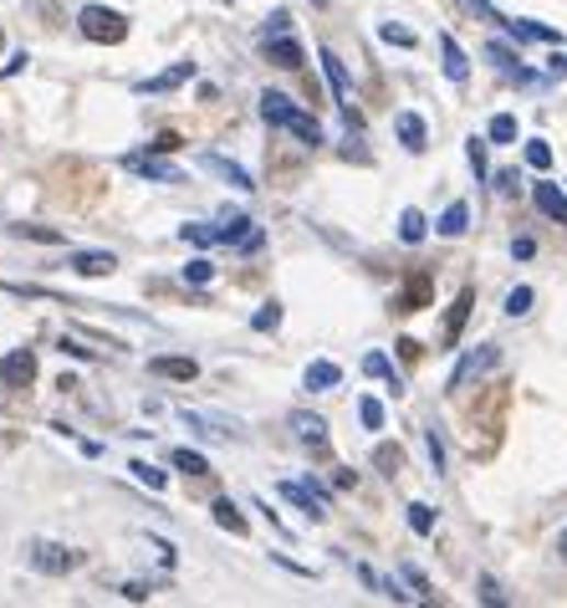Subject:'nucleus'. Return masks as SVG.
<instances>
[{"label":"nucleus","mask_w":567,"mask_h":608,"mask_svg":"<svg viewBox=\"0 0 567 608\" xmlns=\"http://www.w3.org/2000/svg\"><path fill=\"white\" fill-rule=\"evenodd\" d=\"M190 246H240V251H256L261 246V225L251 221V215H230V221H215V225H200V221H190L180 230Z\"/></svg>","instance_id":"f257e3e1"},{"label":"nucleus","mask_w":567,"mask_h":608,"mask_svg":"<svg viewBox=\"0 0 567 608\" xmlns=\"http://www.w3.org/2000/svg\"><path fill=\"white\" fill-rule=\"evenodd\" d=\"M261 119L276 123V128H286V134H297L307 149H317V144H322V123H317L313 113H302L286 92H271V88L261 92Z\"/></svg>","instance_id":"f03ea898"},{"label":"nucleus","mask_w":567,"mask_h":608,"mask_svg":"<svg viewBox=\"0 0 567 608\" xmlns=\"http://www.w3.org/2000/svg\"><path fill=\"white\" fill-rule=\"evenodd\" d=\"M77 31H82L88 42H98V46H118L123 36H128V21H123L118 11H107V5H82Z\"/></svg>","instance_id":"7ed1b4c3"},{"label":"nucleus","mask_w":567,"mask_h":608,"mask_svg":"<svg viewBox=\"0 0 567 608\" xmlns=\"http://www.w3.org/2000/svg\"><path fill=\"white\" fill-rule=\"evenodd\" d=\"M26 563L36 567V573H46V578H61V573L82 567V552H77V548H61V542H31V548H26Z\"/></svg>","instance_id":"20e7f679"},{"label":"nucleus","mask_w":567,"mask_h":608,"mask_svg":"<svg viewBox=\"0 0 567 608\" xmlns=\"http://www.w3.org/2000/svg\"><path fill=\"white\" fill-rule=\"evenodd\" d=\"M317 61H322V72H328L332 92H338V108H343V119L353 123V128H363L359 108H353V82H348V67L338 61V52H332V46H322V52H317Z\"/></svg>","instance_id":"39448f33"},{"label":"nucleus","mask_w":567,"mask_h":608,"mask_svg":"<svg viewBox=\"0 0 567 608\" xmlns=\"http://www.w3.org/2000/svg\"><path fill=\"white\" fill-rule=\"evenodd\" d=\"M496 363H501V348H496V342H480V348H470V353L461 358V363H455V373H450V394H455V389H465L470 384V379H480V373H491Z\"/></svg>","instance_id":"423d86ee"},{"label":"nucleus","mask_w":567,"mask_h":608,"mask_svg":"<svg viewBox=\"0 0 567 608\" xmlns=\"http://www.w3.org/2000/svg\"><path fill=\"white\" fill-rule=\"evenodd\" d=\"M276 491H282L292 506H302V511H307L313 521L328 517V491H322V486H307V481H282Z\"/></svg>","instance_id":"0eeeda50"},{"label":"nucleus","mask_w":567,"mask_h":608,"mask_svg":"<svg viewBox=\"0 0 567 608\" xmlns=\"http://www.w3.org/2000/svg\"><path fill=\"white\" fill-rule=\"evenodd\" d=\"M31 379H36V353L31 348H15V353L0 358V384L5 389H31Z\"/></svg>","instance_id":"6e6552de"},{"label":"nucleus","mask_w":567,"mask_h":608,"mask_svg":"<svg viewBox=\"0 0 567 608\" xmlns=\"http://www.w3.org/2000/svg\"><path fill=\"white\" fill-rule=\"evenodd\" d=\"M430 297H434V277L430 271H415L404 282V292L394 297V312H419V307H430Z\"/></svg>","instance_id":"1a4fd4ad"},{"label":"nucleus","mask_w":567,"mask_h":608,"mask_svg":"<svg viewBox=\"0 0 567 608\" xmlns=\"http://www.w3.org/2000/svg\"><path fill=\"white\" fill-rule=\"evenodd\" d=\"M128 169H134L138 179H159V184H180V169L174 164H165V159H154V154H128Z\"/></svg>","instance_id":"9d476101"},{"label":"nucleus","mask_w":567,"mask_h":608,"mask_svg":"<svg viewBox=\"0 0 567 608\" xmlns=\"http://www.w3.org/2000/svg\"><path fill=\"white\" fill-rule=\"evenodd\" d=\"M209 169V174H220L225 184H230V190H240V194H251L256 184H251V174H246V169H240V164H230L225 159V154H205V159H200Z\"/></svg>","instance_id":"9b49d317"},{"label":"nucleus","mask_w":567,"mask_h":608,"mask_svg":"<svg viewBox=\"0 0 567 608\" xmlns=\"http://www.w3.org/2000/svg\"><path fill=\"white\" fill-rule=\"evenodd\" d=\"M470 307H476V292H470V286H465L461 297H455V307L445 312V348H455V342H461L465 323H470Z\"/></svg>","instance_id":"f8f14e48"},{"label":"nucleus","mask_w":567,"mask_h":608,"mask_svg":"<svg viewBox=\"0 0 567 608\" xmlns=\"http://www.w3.org/2000/svg\"><path fill=\"white\" fill-rule=\"evenodd\" d=\"M67 267L82 271V277H107V271H118V256L113 251H72Z\"/></svg>","instance_id":"ddd939ff"},{"label":"nucleus","mask_w":567,"mask_h":608,"mask_svg":"<svg viewBox=\"0 0 567 608\" xmlns=\"http://www.w3.org/2000/svg\"><path fill=\"white\" fill-rule=\"evenodd\" d=\"M302 384L313 389V394H328V389L343 384V369L338 363H328V358H317V363H307V373H302Z\"/></svg>","instance_id":"4468645a"},{"label":"nucleus","mask_w":567,"mask_h":608,"mask_svg":"<svg viewBox=\"0 0 567 608\" xmlns=\"http://www.w3.org/2000/svg\"><path fill=\"white\" fill-rule=\"evenodd\" d=\"M267 61H271V67L297 72V67H302V46L292 42V36H267Z\"/></svg>","instance_id":"2eb2a0df"},{"label":"nucleus","mask_w":567,"mask_h":608,"mask_svg":"<svg viewBox=\"0 0 567 608\" xmlns=\"http://www.w3.org/2000/svg\"><path fill=\"white\" fill-rule=\"evenodd\" d=\"M292 430H297L302 446H313V450L328 446V425H322L317 415H307V409H297V415H292Z\"/></svg>","instance_id":"dca6fc26"},{"label":"nucleus","mask_w":567,"mask_h":608,"mask_svg":"<svg viewBox=\"0 0 567 608\" xmlns=\"http://www.w3.org/2000/svg\"><path fill=\"white\" fill-rule=\"evenodd\" d=\"M532 200H537V210L547 215V221L567 225V194L557 190V184H537V190H532Z\"/></svg>","instance_id":"f3484780"},{"label":"nucleus","mask_w":567,"mask_h":608,"mask_svg":"<svg viewBox=\"0 0 567 608\" xmlns=\"http://www.w3.org/2000/svg\"><path fill=\"white\" fill-rule=\"evenodd\" d=\"M394 128H399V144L409 154H419V149H424V138H430V128H424V119H419V113H399V119H394Z\"/></svg>","instance_id":"a211bd4d"},{"label":"nucleus","mask_w":567,"mask_h":608,"mask_svg":"<svg viewBox=\"0 0 567 608\" xmlns=\"http://www.w3.org/2000/svg\"><path fill=\"white\" fill-rule=\"evenodd\" d=\"M440 57H445V77L450 82H465V77H470V61H465V52L461 46H455V36H440Z\"/></svg>","instance_id":"6ab92c4d"},{"label":"nucleus","mask_w":567,"mask_h":608,"mask_svg":"<svg viewBox=\"0 0 567 608\" xmlns=\"http://www.w3.org/2000/svg\"><path fill=\"white\" fill-rule=\"evenodd\" d=\"M194 77V61H174L169 72L149 77V82H138V92H169V88H180V82H190Z\"/></svg>","instance_id":"aec40b11"},{"label":"nucleus","mask_w":567,"mask_h":608,"mask_svg":"<svg viewBox=\"0 0 567 608\" xmlns=\"http://www.w3.org/2000/svg\"><path fill=\"white\" fill-rule=\"evenodd\" d=\"M149 369L159 373V379H180V384H190L194 373H200V363H194V358H154Z\"/></svg>","instance_id":"412c9836"},{"label":"nucleus","mask_w":567,"mask_h":608,"mask_svg":"<svg viewBox=\"0 0 567 608\" xmlns=\"http://www.w3.org/2000/svg\"><path fill=\"white\" fill-rule=\"evenodd\" d=\"M465 225H470V210H465L461 200H455V205H450L445 215H440V225H434V230H440V236H450V240H455V236H465Z\"/></svg>","instance_id":"4be33fe9"},{"label":"nucleus","mask_w":567,"mask_h":608,"mask_svg":"<svg viewBox=\"0 0 567 608\" xmlns=\"http://www.w3.org/2000/svg\"><path fill=\"white\" fill-rule=\"evenodd\" d=\"M363 373H374V379H384L394 394H404V389H399V373H394V363H388L384 353H368V358H363Z\"/></svg>","instance_id":"5701e85b"},{"label":"nucleus","mask_w":567,"mask_h":608,"mask_svg":"<svg viewBox=\"0 0 567 608\" xmlns=\"http://www.w3.org/2000/svg\"><path fill=\"white\" fill-rule=\"evenodd\" d=\"M215 521H220L225 532L246 537V517H240V511H236V502H230V496H220V502H215Z\"/></svg>","instance_id":"b1692460"},{"label":"nucleus","mask_w":567,"mask_h":608,"mask_svg":"<svg viewBox=\"0 0 567 608\" xmlns=\"http://www.w3.org/2000/svg\"><path fill=\"white\" fill-rule=\"evenodd\" d=\"M424 230H430V225H424V215H419V210H404V215H399V240L419 246V240H424Z\"/></svg>","instance_id":"393cba45"},{"label":"nucleus","mask_w":567,"mask_h":608,"mask_svg":"<svg viewBox=\"0 0 567 608\" xmlns=\"http://www.w3.org/2000/svg\"><path fill=\"white\" fill-rule=\"evenodd\" d=\"M374 465H378L384 475H399V471H404V450H399V446H378V450H374Z\"/></svg>","instance_id":"a878e982"},{"label":"nucleus","mask_w":567,"mask_h":608,"mask_svg":"<svg viewBox=\"0 0 567 608\" xmlns=\"http://www.w3.org/2000/svg\"><path fill=\"white\" fill-rule=\"evenodd\" d=\"M174 471H184V475H209V460L194 455V450H174Z\"/></svg>","instance_id":"bb28decb"},{"label":"nucleus","mask_w":567,"mask_h":608,"mask_svg":"<svg viewBox=\"0 0 567 608\" xmlns=\"http://www.w3.org/2000/svg\"><path fill=\"white\" fill-rule=\"evenodd\" d=\"M409 527H415L419 537H430L434 532V506H424V502L409 506Z\"/></svg>","instance_id":"cd10ccee"},{"label":"nucleus","mask_w":567,"mask_h":608,"mask_svg":"<svg viewBox=\"0 0 567 608\" xmlns=\"http://www.w3.org/2000/svg\"><path fill=\"white\" fill-rule=\"evenodd\" d=\"M461 11H470V15H480V21H496V26H507V15L496 11L491 0H461Z\"/></svg>","instance_id":"c85d7f7f"},{"label":"nucleus","mask_w":567,"mask_h":608,"mask_svg":"<svg viewBox=\"0 0 567 608\" xmlns=\"http://www.w3.org/2000/svg\"><path fill=\"white\" fill-rule=\"evenodd\" d=\"M517 138V119L511 113H496L491 119V144H511Z\"/></svg>","instance_id":"c756f323"},{"label":"nucleus","mask_w":567,"mask_h":608,"mask_svg":"<svg viewBox=\"0 0 567 608\" xmlns=\"http://www.w3.org/2000/svg\"><path fill=\"white\" fill-rule=\"evenodd\" d=\"M486 57H491L496 67H501V72H522V67H517V52H511V46H501V42L486 46Z\"/></svg>","instance_id":"7c9ffc66"},{"label":"nucleus","mask_w":567,"mask_h":608,"mask_svg":"<svg viewBox=\"0 0 567 608\" xmlns=\"http://www.w3.org/2000/svg\"><path fill=\"white\" fill-rule=\"evenodd\" d=\"M128 471H134V475H138V481H144V486H149V491H165V471H154L149 460H134Z\"/></svg>","instance_id":"2f4dec72"},{"label":"nucleus","mask_w":567,"mask_h":608,"mask_svg":"<svg viewBox=\"0 0 567 608\" xmlns=\"http://www.w3.org/2000/svg\"><path fill=\"white\" fill-rule=\"evenodd\" d=\"M251 327H256V333H271V327H282V307H276V302H267V307L251 317Z\"/></svg>","instance_id":"473e14b6"},{"label":"nucleus","mask_w":567,"mask_h":608,"mask_svg":"<svg viewBox=\"0 0 567 608\" xmlns=\"http://www.w3.org/2000/svg\"><path fill=\"white\" fill-rule=\"evenodd\" d=\"M507 312H511V317H526V312H532V286H511Z\"/></svg>","instance_id":"72a5a7b5"},{"label":"nucleus","mask_w":567,"mask_h":608,"mask_svg":"<svg viewBox=\"0 0 567 608\" xmlns=\"http://www.w3.org/2000/svg\"><path fill=\"white\" fill-rule=\"evenodd\" d=\"M359 419L368 425V430H384V404H378V399H359Z\"/></svg>","instance_id":"f704fd0d"},{"label":"nucleus","mask_w":567,"mask_h":608,"mask_svg":"<svg viewBox=\"0 0 567 608\" xmlns=\"http://www.w3.org/2000/svg\"><path fill=\"white\" fill-rule=\"evenodd\" d=\"M526 164H532V169H553V149H547L542 138H532V144H526Z\"/></svg>","instance_id":"c9c22d12"},{"label":"nucleus","mask_w":567,"mask_h":608,"mask_svg":"<svg viewBox=\"0 0 567 608\" xmlns=\"http://www.w3.org/2000/svg\"><path fill=\"white\" fill-rule=\"evenodd\" d=\"M209 277H215V267H209L205 256H194L190 267H184V282H194V286H205V282H209Z\"/></svg>","instance_id":"e433bc0d"},{"label":"nucleus","mask_w":567,"mask_h":608,"mask_svg":"<svg viewBox=\"0 0 567 608\" xmlns=\"http://www.w3.org/2000/svg\"><path fill=\"white\" fill-rule=\"evenodd\" d=\"M15 236H31V240H46V246H61V230H46V225H15Z\"/></svg>","instance_id":"4c0bfd02"},{"label":"nucleus","mask_w":567,"mask_h":608,"mask_svg":"<svg viewBox=\"0 0 567 608\" xmlns=\"http://www.w3.org/2000/svg\"><path fill=\"white\" fill-rule=\"evenodd\" d=\"M378 36H384L388 46H415V31H409V26H394V21H388V26L378 31Z\"/></svg>","instance_id":"58836bf2"},{"label":"nucleus","mask_w":567,"mask_h":608,"mask_svg":"<svg viewBox=\"0 0 567 608\" xmlns=\"http://www.w3.org/2000/svg\"><path fill=\"white\" fill-rule=\"evenodd\" d=\"M465 154H470V169L486 179V138H470V144H465Z\"/></svg>","instance_id":"ea45409f"},{"label":"nucleus","mask_w":567,"mask_h":608,"mask_svg":"<svg viewBox=\"0 0 567 608\" xmlns=\"http://www.w3.org/2000/svg\"><path fill=\"white\" fill-rule=\"evenodd\" d=\"M404 583H409V588H415L419 598H434V594H430V578H424L419 567H404Z\"/></svg>","instance_id":"a19ab883"},{"label":"nucleus","mask_w":567,"mask_h":608,"mask_svg":"<svg viewBox=\"0 0 567 608\" xmlns=\"http://www.w3.org/2000/svg\"><path fill=\"white\" fill-rule=\"evenodd\" d=\"M480 604H507V594H501L496 578H480Z\"/></svg>","instance_id":"79ce46f5"},{"label":"nucleus","mask_w":567,"mask_h":608,"mask_svg":"<svg viewBox=\"0 0 567 608\" xmlns=\"http://www.w3.org/2000/svg\"><path fill=\"white\" fill-rule=\"evenodd\" d=\"M430 460H434V475H445V446H440L434 430H430Z\"/></svg>","instance_id":"37998d69"},{"label":"nucleus","mask_w":567,"mask_h":608,"mask_svg":"<svg viewBox=\"0 0 567 608\" xmlns=\"http://www.w3.org/2000/svg\"><path fill=\"white\" fill-rule=\"evenodd\" d=\"M399 358H404V363H419V358H424V348H419L415 338H399Z\"/></svg>","instance_id":"c03bdc74"},{"label":"nucleus","mask_w":567,"mask_h":608,"mask_svg":"<svg viewBox=\"0 0 567 608\" xmlns=\"http://www.w3.org/2000/svg\"><path fill=\"white\" fill-rule=\"evenodd\" d=\"M149 149H154V154H174V149H180V134H159Z\"/></svg>","instance_id":"a18cd8bd"},{"label":"nucleus","mask_w":567,"mask_h":608,"mask_svg":"<svg viewBox=\"0 0 567 608\" xmlns=\"http://www.w3.org/2000/svg\"><path fill=\"white\" fill-rule=\"evenodd\" d=\"M511 256H517V261H532V256H537V246H532V240H511Z\"/></svg>","instance_id":"49530a36"},{"label":"nucleus","mask_w":567,"mask_h":608,"mask_svg":"<svg viewBox=\"0 0 567 608\" xmlns=\"http://www.w3.org/2000/svg\"><path fill=\"white\" fill-rule=\"evenodd\" d=\"M286 26H292V15L276 11V15H271V26H267V36H286Z\"/></svg>","instance_id":"de8ad7c7"},{"label":"nucleus","mask_w":567,"mask_h":608,"mask_svg":"<svg viewBox=\"0 0 567 608\" xmlns=\"http://www.w3.org/2000/svg\"><path fill=\"white\" fill-rule=\"evenodd\" d=\"M149 594H154L149 583H128V588H123V598H134V604H144V598H149Z\"/></svg>","instance_id":"09e8293b"},{"label":"nucleus","mask_w":567,"mask_h":608,"mask_svg":"<svg viewBox=\"0 0 567 608\" xmlns=\"http://www.w3.org/2000/svg\"><path fill=\"white\" fill-rule=\"evenodd\" d=\"M496 190H501V194L517 190V169H501V174H496Z\"/></svg>","instance_id":"8fccbe9b"},{"label":"nucleus","mask_w":567,"mask_h":608,"mask_svg":"<svg viewBox=\"0 0 567 608\" xmlns=\"http://www.w3.org/2000/svg\"><path fill=\"white\" fill-rule=\"evenodd\" d=\"M61 353H72V358H92V348H82V342H72V338H61Z\"/></svg>","instance_id":"3c124183"},{"label":"nucleus","mask_w":567,"mask_h":608,"mask_svg":"<svg viewBox=\"0 0 567 608\" xmlns=\"http://www.w3.org/2000/svg\"><path fill=\"white\" fill-rule=\"evenodd\" d=\"M557 552H563V563H567V532H563V537H557Z\"/></svg>","instance_id":"603ef678"},{"label":"nucleus","mask_w":567,"mask_h":608,"mask_svg":"<svg viewBox=\"0 0 567 608\" xmlns=\"http://www.w3.org/2000/svg\"><path fill=\"white\" fill-rule=\"evenodd\" d=\"M0 46H5V31H0Z\"/></svg>","instance_id":"864d4df0"}]
</instances>
